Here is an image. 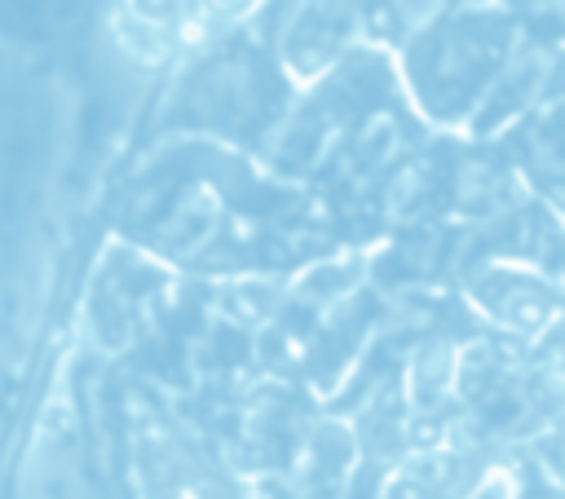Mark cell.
<instances>
[{
	"label": "cell",
	"mask_w": 565,
	"mask_h": 499,
	"mask_svg": "<svg viewBox=\"0 0 565 499\" xmlns=\"http://www.w3.org/2000/svg\"><path fill=\"white\" fill-rule=\"evenodd\" d=\"M110 35L128 62L159 66L177 49V35H181L177 0H115Z\"/></svg>",
	"instance_id": "6da1fadb"
},
{
	"label": "cell",
	"mask_w": 565,
	"mask_h": 499,
	"mask_svg": "<svg viewBox=\"0 0 565 499\" xmlns=\"http://www.w3.org/2000/svg\"><path fill=\"white\" fill-rule=\"evenodd\" d=\"M212 18H238V13H247L256 0H199Z\"/></svg>",
	"instance_id": "7a4b0ae2"
}]
</instances>
